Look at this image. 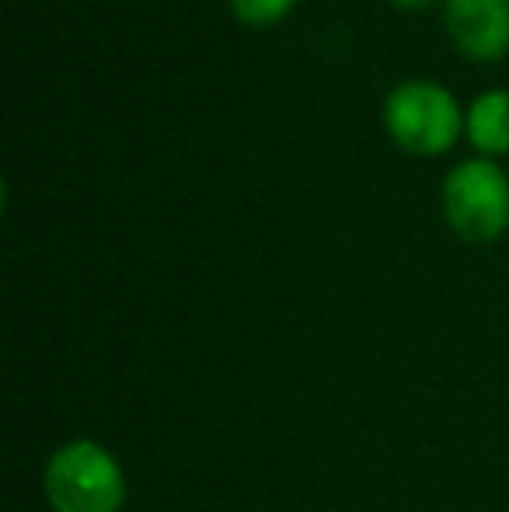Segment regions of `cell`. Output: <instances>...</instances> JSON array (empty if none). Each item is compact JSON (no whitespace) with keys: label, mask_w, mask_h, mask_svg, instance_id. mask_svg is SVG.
<instances>
[{"label":"cell","mask_w":509,"mask_h":512,"mask_svg":"<svg viewBox=\"0 0 509 512\" xmlns=\"http://www.w3.org/2000/svg\"><path fill=\"white\" fill-rule=\"evenodd\" d=\"M42 492L53 512H119L126 502V474L109 446L70 439L46 460Z\"/></svg>","instance_id":"1"},{"label":"cell","mask_w":509,"mask_h":512,"mask_svg":"<svg viewBox=\"0 0 509 512\" xmlns=\"http://www.w3.org/2000/svg\"><path fill=\"white\" fill-rule=\"evenodd\" d=\"M394 7H405V11H419V7H429L436 4V0H391Z\"/></svg>","instance_id":"7"},{"label":"cell","mask_w":509,"mask_h":512,"mask_svg":"<svg viewBox=\"0 0 509 512\" xmlns=\"http://www.w3.org/2000/svg\"><path fill=\"white\" fill-rule=\"evenodd\" d=\"M450 230L468 244H492L509 230V178L492 157H468L447 171L440 189Z\"/></svg>","instance_id":"3"},{"label":"cell","mask_w":509,"mask_h":512,"mask_svg":"<svg viewBox=\"0 0 509 512\" xmlns=\"http://www.w3.org/2000/svg\"><path fill=\"white\" fill-rule=\"evenodd\" d=\"M464 136L482 157L509 150V88H489L471 98L464 112Z\"/></svg>","instance_id":"5"},{"label":"cell","mask_w":509,"mask_h":512,"mask_svg":"<svg viewBox=\"0 0 509 512\" xmlns=\"http://www.w3.org/2000/svg\"><path fill=\"white\" fill-rule=\"evenodd\" d=\"M443 25L468 60L492 63L509 53V0H443Z\"/></svg>","instance_id":"4"},{"label":"cell","mask_w":509,"mask_h":512,"mask_svg":"<svg viewBox=\"0 0 509 512\" xmlns=\"http://www.w3.org/2000/svg\"><path fill=\"white\" fill-rule=\"evenodd\" d=\"M381 122L398 147L412 154H443L464 133V112L454 91L426 77H405L381 102Z\"/></svg>","instance_id":"2"},{"label":"cell","mask_w":509,"mask_h":512,"mask_svg":"<svg viewBox=\"0 0 509 512\" xmlns=\"http://www.w3.org/2000/svg\"><path fill=\"white\" fill-rule=\"evenodd\" d=\"M227 4H231L238 21H245L252 28H269L276 21H283L297 0H227Z\"/></svg>","instance_id":"6"}]
</instances>
